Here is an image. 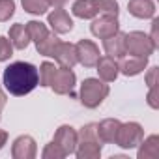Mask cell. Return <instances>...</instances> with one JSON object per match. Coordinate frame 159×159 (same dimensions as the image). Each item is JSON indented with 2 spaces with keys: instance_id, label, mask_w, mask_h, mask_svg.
<instances>
[{
  "instance_id": "1",
  "label": "cell",
  "mask_w": 159,
  "mask_h": 159,
  "mask_svg": "<svg viewBox=\"0 0 159 159\" xmlns=\"http://www.w3.org/2000/svg\"><path fill=\"white\" fill-rule=\"evenodd\" d=\"M2 84L10 94L25 96V94H30L39 84V73L36 66L28 62H13L4 69Z\"/></svg>"
},
{
  "instance_id": "2",
  "label": "cell",
  "mask_w": 159,
  "mask_h": 159,
  "mask_svg": "<svg viewBox=\"0 0 159 159\" xmlns=\"http://www.w3.org/2000/svg\"><path fill=\"white\" fill-rule=\"evenodd\" d=\"M109 96V84H105V81H99V79H84L81 84V94H79V99L86 109H96L103 103V99Z\"/></svg>"
},
{
  "instance_id": "3",
  "label": "cell",
  "mask_w": 159,
  "mask_h": 159,
  "mask_svg": "<svg viewBox=\"0 0 159 159\" xmlns=\"http://www.w3.org/2000/svg\"><path fill=\"white\" fill-rule=\"evenodd\" d=\"M124 43H125V52L131 56H144L148 58L150 54H153L155 45L152 43L150 36H146L144 32H129L124 36Z\"/></svg>"
},
{
  "instance_id": "4",
  "label": "cell",
  "mask_w": 159,
  "mask_h": 159,
  "mask_svg": "<svg viewBox=\"0 0 159 159\" xmlns=\"http://www.w3.org/2000/svg\"><path fill=\"white\" fill-rule=\"evenodd\" d=\"M142 139H144L142 125L137 124V122H127V124H120L116 139H114V144H118L120 148L131 150V148H137Z\"/></svg>"
},
{
  "instance_id": "5",
  "label": "cell",
  "mask_w": 159,
  "mask_h": 159,
  "mask_svg": "<svg viewBox=\"0 0 159 159\" xmlns=\"http://www.w3.org/2000/svg\"><path fill=\"white\" fill-rule=\"evenodd\" d=\"M75 81H77V77L69 67H56L49 86L54 90V94L66 96V94H71V90L75 86Z\"/></svg>"
},
{
  "instance_id": "6",
  "label": "cell",
  "mask_w": 159,
  "mask_h": 159,
  "mask_svg": "<svg viewBox=\"0 0 159 159\" xmlns=\"http://www.w3.org/2000/svg\"><path fill=\"white\" fill-rule=\"evenodd\" d=\"M75 52H77V62L83 64L84 67H94L98 60L101 58L98 45L90 39H81L75 45Z\"/></svg>"
},
{
  "instance_id": "7",
  "label": "cell",
  "mask_w": 159,
  "mask_h": 159,
  "mask_svg": "<svg viewBox=\"0 0 159 159\" xmlns=\"http://www.w3.org/2000/svg\"><path fill=\"white\" fill-rule=\"evenodd\" d=\"M36 153H38V146H36V140L30 135H21L13 140L11 155L15 159H34Z\"/></svg>"
},
{
  "instance_id": "8",
  "label": "cell",
  "mask_w": 159,
  "mask_h": 159,
  "mask_svg": "<svg viewBox=\"0 0 159 159\" xmlns=\"http://www.w3.org/2000/svg\"><path fill=\"white\" fill-rule=\"evenodd\" d=\"M90 30L96 38L99 39H105L112 34H116L120 30V25H118V19L116 17H111V15H101L99 19H94V23L90 25Z\"/></svg>"
},
{
  "instance_id": "9",
  "label": "cell",
  "mask_w": 159,
  "mask_h": 159,
  "mask_svg": "<svg viewBox=\"0 0 159 159\" xmlns=\"http://www.w3.org/2000/svg\"><path fill=\"white\" fill-rule=\"evenodd\" d=\"M52 142H56L66 152V155H71L75 153V148H77V131L71 125H60L54 133Z\"/></svg>"
},
{
  "instance_id": "10",
  "label": "cell",
  "mask_w": 159,
  "mask_h": 159,
  "mask_svg": "<svg viewBox=\"0 0 159 159\" xmlns=\"http://www.w3.org/2000/svg\"><path fill=\"white\" fill-rule=\"evenodd\" d=\"M47 21H49V25H51V28H52L54 34H67V32L73 28V19H71L69 13H67L66 10H62V8L52 10V11L49 13Z\"/></svg>"
},
{
  "instance_id": "11",
  "label": "cell",
  "mask_w": 159,
  "mask_h": 159,
  "mask_svg": "<svg viewBox=\"0 0 159 159\" xmlns=\"http://www.w3.org/2000/svg\"><path fill=\"white\" fill-rule=\"evenodd\" d=\"M146 66H148V58H144V56H129V58L122 56L120 64H118V69L125 77H135V75L142 73L146 69Z\"/></svg>"
},
{
  "instance_id": "12",
  "label": "cell",
  "mask_w": 159,
  "mask_h": 159,
  "mask_svg": "<svg viewBox=\"0 0 159 159\" xmlns=\"http://www.w3.org/2000/svg\"><path fill=\"white\" fill-rule=\"evenodd\" d=\"M124 36H125V34L118 30L116 34H112V36H109V38L103 39V47H105L107 56H111V58H114V60H120V58L125 54Z\"/></svg>"
},
{
  "instance_id": "13",
  "label": "cell",
  "mask_w": 159,
  "mask_h": 159,
  "mask_svg": "<svg viewBox=\"0 0 159 159\" xmlns=\"http://www.w3.org/2000/svg\"><path fill=\"white\" fill-rule=\"evenodd\" d=\"M96 67H98L99 79H101V81H105V83H112V81H116V77H118V73H120V69H118V62H116L114 58H111V56H103V58H99L98 64H96Z\"/></svg>"
},
{
  "instance_id": "14",
  "label": "cell",
  "mask_w": 159,
  "mask_h": 159,
  "mask_svg": "<svg viewBox=\"0 0 159 159\" xmlns=\"http://www.w3.org/2000/svg\"><path fill=\"white\" fill-rule=\"evenodd\" d=\"M127 10L137 19H153V15H155L153 0H129Z\"/></svg>"
},
{
  "instance_id": "15",
  "label": "cell",
  "mask_w": 159,
  "mask_h": 159,
  "mask_svg": "<svg viewBox=\"0 0 159 159\" xmlns=\"http://www.w3.org/2000/svg\"><path fill=\"white\" fill-rule=\"evenodd\" d=\"M120 124H122V122L116 120V118H107V120L99 122V124H98V139H99V142H105V144L114 142Z\"/></svg>"
},
{
  "instance_id": "16",
  "label": "cell",
  "mask_w": 159,
  "mask_h": 159,
  "mask_svg": "<svg viewBox=\"0 0 159 159\" xmlns=\"http://www.w3.org/2000/svg\"><path fill=\"white\" fill-rule=\"evenodd\" d=\"M56 62L60 64V67H73L77 64V52H75V45L73 43H64L60 41L56 52H54Z\"/></svg>"
},
{
  "instance_id": "17",
  "label": "cell",
  "mask_w": 159,
  "mask_h": 159,
  "mask_svg": "<svg viewBox=\"0 0 159 159\" xmlns=\"http://www.w3.org/2000/svg\"><path fill=\"white\" fill-rule=\"evenodd\" d=\"M139 159H157L159 157V137L150 135L146 140L142 139L139 144Z\"/></svg>"
},
{
  "instance_id": "18",
  "label": "cell",
  "mask_w": 159,
  "mask_h": 159,
  "mask_svg": "<svg viewBox=\"0 0 159 159\" xmlns=\"http://www.w3.org/2000/svg\"><path fill=\"white\" fill-rule=\"evenodd\" d=\"M10 41H11V45H13L15 49H21V51L26 49V47L30 45V36H28L26 26L21 25V23L13 25V26L10 28Z\"/></svg>"
},
{
  "instance_id": "19",
  "label": "cell",
  "mask_w": 159,
  "mask_h": 159,
  "mask_svg": "<svg viewBox=\"0 0 159 159\" xmlns=\"http://www.w3.org/2000/svg\"><path fill=\"white\" fill-rule=\"evenodd\" d=\"M73 15L79 19H94L98 15V6L96 0H77L71 8Z\"/></svg>"
},
{
  "instance_id": "20",
  "label": "cell",
  "mask_w": 159,
  "mask_h": 159,
  "mask_svg": "<svg viewBox=\"0 0 159 159\" xmlns=\"http://www.w3.org/2000/svg\"><path fill=\"white\" fill-rule=\"evenodd\" d=\"M75 153L79 159H98L101 155V142H77Z\"/></svg>"
},
{
  "instance_id": "21",
  "label": "cell",
  "mask_w": 159,
  "mask_h": 159,
  "mask_svg": "<svg viewBox=\"0 0 159 159\" xmlns=\"http://www.w3.org/2000/svg\"><path fill=\"white\" fill-rule=\"evenodd\" d=\"M58 45H60V39L56 38V34H54V32H52V34L49 32L39 43H36V49H38L39 54H43V56H52V58H54V52H56Z\"/></svg>"
},
{
  "instance_id": "22",
  "label": "cell",
  "mask_w": 159,
  "mask_h": 159,
  "mask_svg": "<svg viewBox=\"0 0 159 159\" xmlns=\"http://www.w3.org/2000/svg\"><path fill=\"white\" fill-rule=\"evenodd\" d=\"M26 30H28L30 41H34V43H39V41L49 34L47 26H45L43 23H39V21H30V23H26Z\"/></svg>"
},
{
  "instance_id": "23",
  "label": "cell",
  "mask_w": 159,
  "mask_h": 159,
  "mask_svg": "<svg viewBox=\"0 0 159 159\" xmlns=\"http://www.w3.org/2000/svg\"><path fill=\"white\" fill-rule=\"evenodd\" d=\"M99 142L98 139V124H86L81 127V131L77 133V142Z\"/></svg>"
},
{
  "instance_id": "24",
  "label": "cell",
  "mask_w": 159,
  "mask_h": 159,
  "mask_svg": "<svg viewBox=\"0 0 159 159\" xmlns=\"http://www.w3.org/2000/svg\"><path fill=\"white\" fill-rule=\"evenodd\" d=\"M23 8L32 15H43L49 10V2L47 0H23Z\"/></svg>"
},
{
  "instance_id": "25",
  "label": "cell",
  "mask_w": 159,
  "mask_h": 159,
  "mask_svg": "<svg viewBox=\"0 0 159 159\" xmlns=\"http://www.w3.org/2000/svg\"><path fill=\"white\" fill-rule=\"evenodd\" d=\"M96 6H98V13L111 15V17H118L120 6H118L116 0H96Z\"/></svg>"
},
{
  "instance_id": "26",
  "label": "cell",
  "mask_w": 159,
  "mask_h": 159,
  "mask_svg": "<svg viewBox=\"0 0 159 159\" xmlns=\"http://www.w3.org/2000/svg\"><path fill=\"white\" fill-rule=\"evenodd\" d=\"M54 71H56V66H54L52 62H43V64L39 66V71H38V73H39V84H41V86H49V83H51Z\"/></svg>"
},
{
  "instance_id": "27",
  "label": "cell",
  "mask_w": 159,
  "mask_h": 159,
  "mask_svg": "<svg viewBox=\"0 0 159 159\" xmlns=\"http://www.w3.org/2000/svg\"><path fill=\"white\" fill-rule=\"evenodd\" d=\"M43 159H64L66 157V152L56 144V142H51L43 148V153H41Z\"/></svg>"
},
{
  "instance_id": "28",
  "label": "cell",
  "mask_w": 159,
  "mask_h": 159,
  "mask_svg": "<svg viewBox=\"0 0 159 159\" xmlns=\"http://www.w3.org/2000/svg\"><path fill=\"white\" fill-rule=\"evenodd\" d=\"M15 13V2L13 0H0V23L10 21Z\"/></svg>"
},
{
  "instance_id": "29",
  "label": "cell",
  "mask_w": 159,
  "mask_h": 159,
  "mask_svg": "<svg viewBox=\"0 0 159 159\" xmlns=\"http://www.w3.org/2000/svg\"><path fill=\"white\" fill-rule=\"evenodd\" d=\"M11 54H13V45H11V41H10L8 38H4V36H0V62L10 60Z\"/></svg>"
},
{
  "instance_id": "30",
  "label": "cell",
  "mask_w": 159,
  "mask_h": 159,
  "mask_svg": "<svg viewBox=\"0 0 159 159\" xmlns=\"http://www.w3.org/2000/svg\"><path fill=\"white\" fill-rule=\"evenodd\" d=\"M146 99H148V105H150L152 109H159V90H157V86H152V88H150Z\"/></svg>"
},
{
  "instance_id": "31",
  "label": "cell",
  "mask_w": 159,
  "mask_h": 159,
  "mask_svg": "<svg viewBox=\"0 0 159 159\" xmlns=\"http://www.w3.org/2000/svg\"><path fill=\"white\" fill-rule=\"evenodd\" d=\"M157 75H159V69H157L155 66L148 69V73H146V84H148V88H152V86H157V84H159V83H157Z\"/></svg>"
},
{
  "instance_id": "32",
  "label": "cell",
  "mask_w": 159,
  "mask_h": 159,
  "mask_svg": "<svg viewBox=\"0 0 159 159\" xmlns=\"http://www.w3.org/2000/svg\"><path fill=\"white\" fill-rule=\"evenodd\" d=\"M157 25H159V19H153V21H152V36H150V39H152V43L155 45V49L159 47V38H157Z\"/></svg>"
},
{
  "instance_id": "33",
  "label": "cell",
  "mask_w": 159,
  "mask_h": 159,
  "mask_svg": "<svg viewBox=\"0 0 159 159\" xmlns=\"http://www.w3.org/2000/svg\"><path fill=\"white\" fill-rule=\"evenodd\" d=\"M6 94L2 92V86H0V118H2V111H4V107H6Z\"/></svg>"
},
{
  "instance_id": "34",
  "label": "cell",
  "mask_w": 159,
  "mask_h": 159,
  "mask_svg": "<svg viewBox=\"0 0 159 159\" xmlns=\"http://www.w3.org/2000/svg\"><path fill=\"white\" fill-rule=\"evenodd\" d=\"M6 140H8V133L4 131V129H0V150L4 148V144H6Z\"/></svg>"
},
{
  "instance_id": "35",
  "label": "cell",
  "mask_w": 159,
  "mask_h": 159,
  "mask_svg": "<svg viewBox=\"0 0 159 159\" xmlns=\"http://www.w3.org/2000/svg\"><path fill=\"white\" fill-rule=\"evenodd\" d=\"M49 6H54V8H62L66 4V0H47Z\"/></svg>"
}]
</instances>
